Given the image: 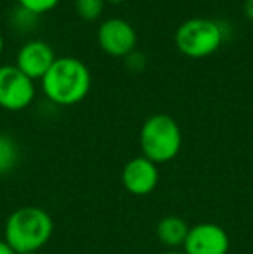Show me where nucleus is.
<instances>
[{"instance_id":"17","label":"nucleus","mask_w":253,"mask_h":254,"mask_svg":"<svg viewBox=\"0 0 253 254\" xmlns=\"http://www.w3.org/2000/svg\"><path fill=\"white\" fill-rule=\"evenodd\" d=\"M163 254H186L184 251H169V253H163Z\"/></svg>"},{"instance_id":"10","label":"nucleus","mask_w":253,"mask_h":254,"mask_svg":"<svg viewBox=\"0 0 253 254\" xmlns=\"http://www.w3.org/2000/svg\"><path fill=\"white\" fill-rule=\"evenodd\" d=\"M189 225H187L186 220H182L180 216H165L158 221L156 225V235H158L160 242L163 246L170 249H177L180 246H184L187 239V234H189Z\"/></svg>"},{"instance_id":"15","label":"nucleus","mask_w":253,"mask_h":254,"mask_svg":"<svg viewBox=\"0 0 253 254\" xmlns=\"http://www.w3.org/2000/svg\"><path fill=\"white\" fill-rule=\"evenodd\" d=\"M0 254H17V253L5 241H0Z\"/></svg>"},{"instance_id":"3","label":"nucleus","mask_w":253,"mask_h":254,"mask_svg":"<svg viewBox=\"0 0 253 254\" xmlns=\"http://www.w3.org/2000/svg\"><path fill=\"white\" fill-rule=\"evenodd\" d=\"M142 156L155 164L175 159L182 147L180 127L169 114H153L144 121L139 133Z\"/></svg>"},{"instance_id":"9","label":"nucleus","mask_w":253,"mask_h":254,"mask_svg":"<svg viewBox=\"0 0 253 254\" xmlns=\"http://www.w3.org/2000/svg\"><path fill=\"white\" fill-rule=\"evenodd\" d=\"M56 56L49 44L42 40H30L19 49L16 66L31 80L44 78L49 67L54 64Z\"/></svg>"},{"instance_id":"8","label":"nucleus","mask_w":253,"mask_h":254,"mask_svg":"<svg viewBox=\"0 0 253 254\" xmlns=\"http://www.w3.org/2000/svg\"><path fill=\"white\" fill-rule=\"evenodd\" d=\"M158 164H155L144 156H137L130 159L122 170L123 189L128 194L137 195V197L151 194L158 185Z\"/></svg>"},{"instance_id":"4","label":"nucleus","mask_w":253,"mask_h":254,"mask_svg":"<svg viewBox=\"0 0 253 254\" xmlns=\"http://www.w3.org/2000/svg\"><path fill=\"white\" fill-rule=\"evenodd\" d=\"M222 30L219 23L206 17H192L177 28L175 45L179 52L191 59H203L219 51L222 45Z\"/></svg>"},{"instance_id":"1","label":"nucleus","mask_w":253,"mask_h":254,"mask_svg":"<svg viewBox=\"0 0 253 254\" xmlns=\"http://www.w3.org/2000/svg\"><path fill=\"white\" fill-rule=\"evenodd\" d=\"M54 234L52 216L38 206H23L9 214L3 239L17 254L38 253Z\"/></svg>"},{"instance_id":"6","label":"nucleus","mask_w":253,"mask_h":254,"mask_svg":"<svg viewBox=\"0 0 253 254\" xmlns=\"http://www.w3.org/2000/svg\"><path fill=\"white\" fill-rule=\"evenodd\" d=\"M99 47L108 56L128 57L137 44V33L134 26L122 17L106 19L97 30Z\"/></svg>"},{"instance_id":"14","label":"nucleus","mask_w":253,"mask_h":254,"mask_svg":"<svg viewBox=\"0 0 253 254\" xmlns=\"http://www.w3.org/2000/svg\"><path fill=\"white\" fill-rule=\"evenodd\" d=\"M243 12H245V16H247V19L253 23V0H245Z\"/></svg>"},{"instance_id":"7","label":"nucleus","mask_w":253,"mask_h":254,"mask_svg":"<svg viewBox=\"0 0 253 254\" xmlns=\"http://www.w3.org/2000/svg\"><path fill=\"white\" fill-rule=\"evenodd\" d=\"M182 248L186 254H227L231 241L220 225L198 223L189 228Z\"/></svg>"},{"instance_id":"13","label":"nucleus","mask_w":253,"mask_h":254,"mask_svg":"<svg viewBox=\"0 0 253 254\" xmlns=\"http://www.w3.org/2000/svg\"><path fill=\"white\" fill-rule=\"evenodd\" d=\"M17 2L23 7V10L37 16V14H44L52 10L59 3V0H17Z\"/></svg>"},{"instance_id":"18","label":"nucleus","mask_w":253,"mask_h":254,"mask_svg":"<svg viewBox=\"0 0 253 254\" xmlns=\"http://www.w3.org/2000/svg\"><path fill=\"white\" fill-rule=\"evenodd\" d=\"M3 51V38H2V35H0V54H2Z\"/></svg>"},{"instance_id":"20","label":"nucleus","mask_w":253,"mask_h":254,"mask_svg":"<svg viewBox=\"0 0 253 254\" xmlns=\"http://www.w3.org/2000/svg\"><path fill=\"white\" fill-rule=\"evenodd\" d=\"M0 177H2V173H0Z\"/></svg>"},{"instance_id":"2","label":"nucleus","mask_w":253,"mask_h":254,"mask_svg":"<svg viewBox=\"0 0 253 254\" xmlns=\"http://www.w3.org/2000/svg\"><path fill=\"white\" fill-rule=\"evenodd\" d=\"M90 71L75 57H58L42 78V87L49 99L58 106H75L90 90Z\"/></svg>"},{"instance_id":"5","label":"nucleus","mask_w":253,"mask_h":254,"mask_svg":"<svg viewBox=\"0 0 253 254\" xmlns=\"http://www.w3.org/2000/svg\"><path fill=\"white\" fill-rule=\"evenodd\" d=\"M35 97L33 80L17 66H0V107L5 111H23Z\"/></svg>"},{"instance_id":"19","label":"nucleus","mask_w":253,"mask_h":254,"mask_svg":"<svg viewBox=\"0 0 253 254\" xmlns=\"http://www.w3.org/2000/svg\"><path fill=\"white\" fill-rule=\"evenodd\" d=\"M23 254H40V253H23Z\"/></svg>"},{"instance_id":"16","label":"nucleus","mask_w":253,"mask_h":254,"mask_svg":"<svg viewBox=\"0 0 253 254\" xmlns=\"http://www.w3.org/2000/svg\"><path fill=\"white\" fill-rule=\"evenodd\" d=\"M104 2H108V3H122V2H125V0H104Z\"/></svg>"},{"instance_id":"11","label":"nucleus","mask_w":253,"mask_h":254,"mask_svg":"<svg viewBox=\"0 0 253 254\" xmlns=\"http://www.w3.org/2000/svg\"><path fill=\"white\" fill-rule=\"evenodd\" d=\"M17 161H19V149L16 142L7 135L0 133V173L3 175L14 170Z\"/></svg>"},{"instance_id":"12","label":"nucleus","mask_w":253,"mask_h":254,"mask_svg":"<svg viewBox=\"0 0 253 254\" xmlns=\"http://www.w3.org/2000/svg\"><path fill=\"white\" fill-rule=\"evenodd\" d=\"M104 0H75L77 14L85 21H94L104 10Z\"/></svg>"}]
</instances>
